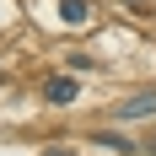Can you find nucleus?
<instances>
[{"label":"nucleus","instance_id":"obj_3","mask_svg":"<svg viewBox=\"0 0 156 156\" xmlns=\"http://www.w3.org/2000/svg\"><path fill=\"white\" fill-rule=\"evenodd\" d=\"M59 16L70 22V27H81V22H86L92 11H86V0H59Z\"/></svg>","mask_w":156,"mask_h":156},{"label":"nucleus","instance_id":"obj_2","mask_svg":"<svg viewBox=\"0 0 156 156\" xmlns=\"http://www.w3.org/2000/svg\"><path fill=\"white\" fill-rule=\"evenodd\" d=\"M48 102H76V76H59V81H48Z\"/></svg>","mask_w":156,"mask_h":156},{"label":"nucleus","instance_id":"obj_1","mask_svg":"<svg viewBox=\"0 0 156 156\" xmlns=\"http://www.w3.org/2000/svg\"><path fill=\"white\" fill-rule=\"evenodd\" d=\"M156 113V92L145 86V92H135L129 102H119V119H151Z\"/></svg>","mask_w":156,"mask_h":156}]
</instances>
